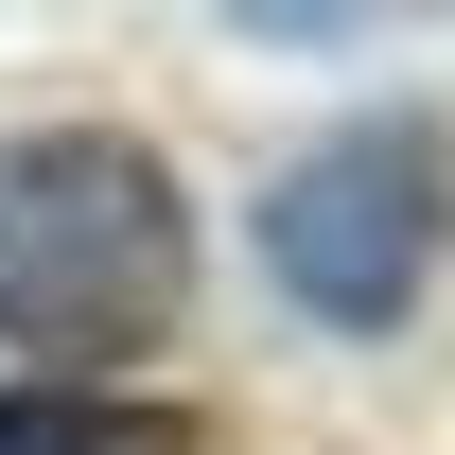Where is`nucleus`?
<instances>
[{
	"label": "nucleus",
	"mask_w": 455,
	"mask_h": 455,
	"mask_svg": "<svg viewBox=\"0 0 455 455\" xmlns=\"http://www.w3.org/2000/svg\"><path fill=\"white\" fill-rule=\"evenodd\" d=\"M193 298V211H175L158 140L123 123H36L0 140V333L36 368H123L140 333H175Z\"/></svg>",
	"instance_id": "obj_1"
},
{
	"label": "nucleus",
	"mask_w": 455,
	"mask_h": 455,
	"mask_svg": "<svg viewBox=\"0 0 455 455\" xmlns=\"http://www.w3.org/2000/svg\"><path fill=\"white\" fill-rule=\"evenodd\" d=\"M438 245H455V140L438 123H350L263 193V281L315 333H386L438 281Z\"/></svg>",
	"instance_id": "obj_2"
},
{
	"label": "nucleus",
	"mask_w": 455,
	"mask_h": 455,
	"mask_svg": "<svg viewBox=\"0 0 455 455\" xmlns=\"http://www.w3.org/2000/svg\"><path fill=\"white\" fill-rule=\"evenodd\" d=\"M0 455H211V420L140 386H0Z\"/></svg>",
	"instance_id": "obj_3"
}]
</instances>
